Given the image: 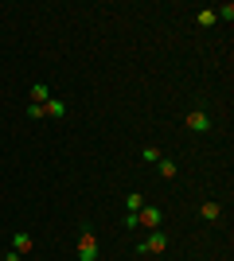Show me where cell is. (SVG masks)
Here are the masks:
<instances>
[{"label": "cell", "instance_id": "3957f363", "mask_svg": "<svg viewBox=\"0 0 234 261\" xmlns=\"http://www.w3.org/2000/svg\"><path fill=\"white\" fill-rule=\"evenodd\" d=\"M164 250H168V234L164 230H152V234L137 246V253H164Z\"/></svg>", "mask_w": 234, "mask_h": 261}, {"label": "cell", "instance_id": "8992f818", "mask_svg": "<svg viewBox=\"0 0 234 261\" xmlns=\"http://www.w3.org/2000/svg\"><path fill=\"white\" fill-rule=\"evenodd\" d=\"M156 172H160V179H176L179 175V168L172 160H168V156H160V160H156Z\"/></svg>", "mask_w": 234, "mask_h": 261}, {"label": "cell", "instance_id": "6da1fadb", "mask_svg": "<svg viewBox=\"0 0 234 261\" xmlns=\"http://www.w3.org/2000/svg\"><path fill=\"white\" fill-rule=\"evenodd\" d=\"M160 222H164V211H160V207H148V203H145V207L137 211V226H145V230H160Z\"/></svg>", "mask_w": 234, "mask_h": 261}, {"label": "cell", "instance_id": "52a82bcc", "mask_svg": "<svg viewBox=\"0 0 234 261\" xmlns=\"http://www.w3.org/2000/svg\"><path fill=\"white\" fill-rule=\"evenodd\" d=\"M32 101H35V106H47V101H51V90H47L43 82H35V86H32Z\"/></svg>", "mask_w": 234, "mask_h": 261}, {"label": "cell", "instance_id": "5b68a950", "mask_svg": "<svg viewBox=\"0 0 234 261\" xmlns=\"http://www.w3.org/2000/svg\"><path fill=\"white\" fill-rule=\"evenodd\" d=\"M188 129L191 133H207L211 129V117H207L203 109H195V113H188Z\"/></svg>", "mask_w": 234, "mask_h": 261}, {"label": "cell", "instance_id": "7c38bea8", "mask_svg": "<svg viewBox=\"0 0 234 261\" xmlns=\"http://www.w3.org/2000/svg\"><path fill=\"white\" fill-rule=\"evenodd\" d=\"M141 160L156 164V160H160V148H152V144H145V148H141Z\"/></svg>", "mask_w": 234, "mask_h": 261}, {"label": "cell", "instance_id": "ba28073f", "mask_svg": "<svg viewBox=\"0 0 234 261\" xmlns=\"http://www.w3.org/2000/svg\"><path fill=\"white\" fill-rule=\"evenodd\" d=\"M195 23H199V28H215V23H219L215 8H203V12H195Z\"/></svg>", "mask_w": 234, "mask_h": 261}, {"label": "cell", "instance_id": "7a4b0ae2", "mask_svg": "<svg viewBox=\"0 0 234 261\" xmlns=\"http://www.w3.org/2000/svg\"><path fill=\"white\" fill-rule=\"evenodd\" d=\"M78 257L82 261H98V238H94V230H82V238H78Z\"/></svg>", "mask_w": 234, "mask_h": 261}, {"label": "cell", "instance_id": "4fadbf2b", "mask_svg": "<svg viewBox=\"0 0 234 261\" xmlns=\"http://www.w3.org/2000/svg\"><path fill=\"white\" fill-rule=\"evenodd\" d=\"M215 16H219V20H226V23H230V20H234V4H223V8H215Z\"/></svg>", "mask_w": 234, "mask_h": 261}, {"label": "cell", "instance_id": "9a60e30c", "mask_svg": "<svg viewBox=\"0 0 234 261\" xmlns=\"http://www.w3.org/2000/svg\"><path fill=\"white\" fill-rule=\"evenodd\" d=\"M0 261H4V253H0Z\"/></svg>", "mask_w": 234, "mask_h": 261}, {"label": "cell", "instance_id": "8fae6325", "mask_svg": "<svg viewBox=\"0 0 234 261\" xmlns=\"http://www.w3.org/2000/svg\"><path fill=\"white\" fill-rule=\"evenodd\" d=\"M125 207H129V215H137V211L145 207V195H137V191H133V195L125 199Z\"/></svg>", "mask_w": 234, "mask_h": 261}, {"label": "cell", "instance_id": "277c9868", "mask_svg": "<svg viewBox=\"0 0 234 261\" xmlns=\"http://www.w3.org/2000/svg\"><path fill=\"white\" fill-rule=\"evenodd\" d=\"M32 234H28V230H16V234H12V253H20V257H28V253H32Z\"/></svg>", "mask_w": 234, "mask_h": 261}, {"label": "cell", "instance_id": "5bb4252c", "mask_svg": "<svg viewBox=\"0 0 234 261\" xmlns=\"http://www.w3.org/2000/svg\"><path fill=\"white\" fill-rule=\"evenodd\" d=\"M28 117H32V121H43V117H47V109H43V106H35V101H32V106H28Z\"/></svg>", "mask_w": 234, "mask_h": 261}, {"label": "cell", "instance_id": "30bf717a", "mask_svg": "<svg viewBox=\"0 0 234 261\" xmlns=\"http://www.w3.org/2000/svg\"><path fill=\"white\" fill-rule=\"evenodd\" d=\"M43 109H47V117H67V101H59V98H51Z\"/></svg>", "mask_w": 234, "mask_h": 261}, {"label": "cell", "instance_id": "9c48e42d", "mask_svg": "<svg viewBox=\"0 0 234 261\" xmlns=\"http://www.w3.org/2000/svg\"><path fill=\"white\" fill-rule=\"evenodd\" d=\"M199 215L207 218V222H215V218L223 215V207H219V203H215V199H207V203H203V207H199Z\"/></svg>", "mask_w": 234, "mask_h": 261}]
</instances>
